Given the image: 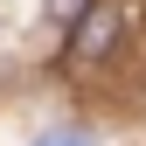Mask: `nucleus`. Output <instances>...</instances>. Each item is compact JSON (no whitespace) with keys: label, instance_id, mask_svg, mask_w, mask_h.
Here are the masks:
<instances>
[{"label":"nucleus","instance_id":"f257e3e1","mask_svg":"<svg viewBox=\"0 0 146 146\" xmlns=\"http://www.w3.org/2000/svg\"><path fill=\"white\" fill-rule=\"evenodd\" d=\"M111 42H118V7H104V0H98V7H84V14H77V35H70V63H98Z\"/></svg>","mask_w":146,"mask_h":146},{"label":"nucleus","instance_id":"f03ea898","mask_svg":"<svg viewBox=\"0 0 146 146\" xmlns=\"http://www.w3.org/2000/svg\"><path fill=\"white\" fill-rule=\"evenodd\" d=\"M35 146H90V132H84V125H56V132H42Z\"/></svg>","mask_w":146,"mask_h":146},{"label":"nucleus","instance_id":"7ed1b4c3","mask_svg":"<svg viewBox=\"0 0 146 146\" xmlns=\"http://www.w3.org/2000/svg\"><path fill=\"white\" fill-rule=\"evenodd\" d=\"M49 7H56V14H84V0H49Z\"/></svg>","mask_w":146,"mask_h":146}]
</instances>
